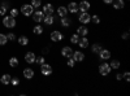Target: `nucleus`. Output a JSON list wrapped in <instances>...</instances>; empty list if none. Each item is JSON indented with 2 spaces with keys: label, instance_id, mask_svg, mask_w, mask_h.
Masks as SVG:
<instances>
[{
  "label": "nucleus",
  "instance_id": "nucleus-1",
  "mask_svg": "<svg viewBox=\"0 0 130 96\" xmlns=\"http://www.w3.org/2000/svg\"><path fill=\"white\" fill-rule=\"evenodd\" d=\"M3 25L5 27H8V29H12V27L16 26V20L13 17H10V16H5L3 18Z\"/></svg>",
  "mask_w": 130,
  "mask_h": 96
},
{
  "label": "nucleus",
  "instance_id": "nucleus-2",
  "mask_svg": "<svg viewBox=\"0 0 130 96\" xmlns=\"http://www.w3.org/2000/svg\"><path fill=\"white\" fill-rule=\"evenodd\" d=\"M78 20H79V22L83 24V25H87L91 22V16L87 13V12H81V14L78 16Z\"/></svg>",
  "mask_w": 130,
  "mask_h": 96
},
{
  "label": "nucleus",
  "instance_id": "nucleus-3",
  "mask_svg": "<svg viewBox=\"0 0 130 96\" xmlns=\"http://www.w3.org/2000/svg\"><path fill=\"white\" fill-rule=\"evenodd\" d=\"M99 73L102 74L103 77L108 75V74L111 73V66H109V64H107V62L100 64V66H99Z\"/></svg>",
  "mask_w": 130,
  "mask_h": 96
},
{
  "label": "nucleus",
  "instance_id": "nucleus-4",
  "mask_svg": "<svg viewBox=\"0 0 130 96\" xmlns=\"http://www.w3.org/2000/svg\"><path fill=\"white\" fill-rule=\"evenodd\" d=\"M21 12H22L24 16H31L34 13V8L31 7V4H24L21 7Z\"/></svg>",
  "mask_w": 130,
  "mask_h": 96
},
{
  "label": "nucleus",
  "instance_id": "nucleus-5",
  "mask_svg": "<svg viewBox=\"0 0 130 96\" xmlns=\"http://www.w3.org/2000/svg\"><path fill=\"white\" fill-rule=\"evenodd\" d=\"M40 71H42V74H43V75H51V74H52V66L50 65V64H42V65H40Z\"/></svg>",
  "mask_w": 130,
  "mask_h": 96
},
{
  "label": "nucleus",
  "instance_id": "nucleus-6",
  "mask_svg": "<svg viewBox=\"0 0 130 96\" xmlns=\"http://www.w3.org/2000/svg\"><path fill=\"white\" fill-rule=\"evenodd\" d=\"M90 8H91V4L87 0H81V3H78V10L79 12H87Z\"/></svg>",
  "mask_w": 130,
  "mask_h": 96
},
{
  "label": "nucleus",
  "instance_id": "nucleus-7",
  "mask_svg": "<svg viewBox=\"0 0 130 96\" xmlns=\"http://www.w3.org/2000/svg\"><path fill=\"white\" fill-rule=\"evenodd\" d=\"M50 38H51L52 42H60V40H62L64 35H62V33H60V31L55 30V31H52V33L50 34Z\"/></svg>",
  "mask_w": 130,
  "mask_h": 96
},
{
  "label": "nucleus",
  "instance_id": "nucleus-8",
  "mask_svg": "<svg viewBox=\"0 0 130 96\" xmlns=\"http://www.w3.org/2000/svg\"><path fill=\"white\" fill-rule=\"evenodd\" d=\"M31 16H32V20H34L35 22H38V24L42 22L43 18H44V13H43L42 10H37V12H34Z\"/></svg>",
  "mask_w": 130,
  "mask_h": 96
},
{
  "label": "nucleus",
  "instance_id": "nucleus-9",
  "mask_svg": "<svg viewBox=\"0 0 130 96\" xmlns=\"http://www.w3.org/2000/svg\"><path fill=\"white\" fill-rule=\"evenodd\" d=\"M43 13H44V16H47V14H53V12H55V8H53V5L52 4H44L43 5V10H42Z\"/></svg>",
  "mask_w": 130,
  "mask_h": 96
},
{
  "label": "nucleus",
  "instance_id": "nucleus-10",
  "mask_svg": "<svg viewBox=\"0 0 130 96\" xmlns=\"http://www.w3.org/2000/svg\"><path fill=\"white\" fill-rule=\"evenodd\" d=\"M72 55H73V49H72V47H69V46H65L62 49H61V56H64V57H72Z\"/></svg>",
  "mask_w": 130,
  "mask_h": 96
},
{
  "label": "nucleus",
  "instance_id": "nucleus-11",
  "mask_svg": "<svg viewBox=\"0 0 130 96\" xmlns=\"http://www.w3.org/2000/svg\"><path fill=\"white\" fill-rule=\"evenodd\" d=\"M67 9H68V12H70V13H78L79 12V10H78V3L70 2L69 5L67 7Z\"/></svg>",
  "mask_w": 130,
  "mask_h": 96
},
{
  "label": "nucleus",
  "instance_id": "nucleus-12",
  "mask_svg": "<svg viewBox=\"0 0 130 96\" xmlns=\"http://www.w3.org/2000/svg\"><path fill=\"white\" fill-rule=\"evenodd\" d=\"M72 57H73V60H74V61L81 62V61H83V60H85V53H82L81 51H75V52H73Z\"/></svg>",
  "mask_w": 130,
  "mask_h": 96
},
{
  "label": "nucleus",
  "instance_id": "nucleus-13",
  "mask_svg": "<svg viewBox=\"0 0 130 96\" xmlns=\"http://www.w3.org/2000/svg\"><path fill=\"white\" fill-rule=\"evenodd\" d=\"M35 53L34 52H27L26 55H25V61L29 62V64H32V62H35Z\"/></svg>",
  "mask_w": 130,
  "mask_h": 96
},
{
  "label": "nucleus",
  "instance_id": "nucleus-14",
  "mask_svg": "<svg viewBox=\"0 0 130 96\" xmlns=\"http://www.w3.org/2000/svg\"><path fill=\"white\" fill-rule=\"evenodd\" d=\"M43 22H44V25H47V26H51V25H53V22H55V18H53L52 14H47V16H44V18H43Z\"/></svg>",
  "mask_w": 130,
  "mask_h": 96
},
{
  "label": "nucleus",
  "instance_id": "nucleus-15",
  "mask_svg": "<svg viewBox=\"0 0 130 96\" xmlns=\"http://www.w3.org/2000/svg\"><path fill=\"white\" fill-rule=\"evenodd\" d=\"M81 48H87L89 47V39L86 38V36H82V38H79V40H78V43H77Z\"/></svg>",
  "mask_w": 130,
  "mask_h": 96
},
{
  "label": "nucleus",
  "instance_id": "nucleus-16",
  "mask_svg": "<svg viewBox=\"0 0 130 96\" xmlns=\"http://www.w3.org/2000/svg\"><path fill=\"white\" fill-rule=\"evenodd\" d=\"M77 34H78L79 36H86V35L89 34V29L86 27L85 25H83V26H79V27L77 29Z\"/></svg>",
  "mask_w": 130,
  "mask_h": 96
},
{
  "label": "nucleus",
  "instance_id": "nucleus-17",
  "mask_svg": "<svg viewBox=\"0 0 130 96\" xmlns=\"http://www.w3.org/2000/svg\"><path fill=\"white\" fill-rule=\"evenodd\" d=\"M112 5L115 9H122L125 7V3H124V0H113Z\"/></svg>",
  "mask_w": 130,
  "mask_h": 96
},
{
  "label": "nucleus",
  "instance_id": "nucleus-18",
  "mask_svg": "<svg viewBox=\"0 0 130 96\" xmlns=\"http://www.w3.org/2000/svg\"><path fill=\"white\" fill-rule=\"evenodd\" d=\"M99 56H100L102 60H108V59L111 57V52L108 51V49H102V51L99 52Z\"/></svg>",
  "mask_w": 130,
  "mask_h": 96
},
{
  "label": "nucleus",
  "instance_id": "nucleus-19",
  "mask_svg": "<svg viewBox=\"0 0 130 96\" xmlns=\"http://www.w3.org/2000/svg\"><path fill=\"white\" fill-rule=\"evenodd\" d=\"M57 14L60 16V17H65L68 14V9H67V7H62V5H60L59 8H57Z\"/></svg>",
  "mask_w": 130,
  "mask_h": 96
},
{
  "label": "nucleus",
  "instance_id": "nucleus-20",
  "mask_svg": "<svg viewBox=\"0 0 130 96\" xmlns=\"http://www.w3.org/2000/svg\"><path fill=\"white\" fill-rule=\"evenodd\" d=\"M24 77L26 78V79H31L32 77H34V70H32V69H25L24 70Z\"/></svg>",
  "mask_w": 130,
  "mask_h": 96
},
{
  "label": "nucleus",
  "instance_id": "nucleus-21",
  "mask_svg": "<svg viewBox=\"0 0 130 96\" xmlns=\"http://www.w3.org/2000/svg\"><path fill=\"white\" fill-rule=\"evenodd\" d=\"M72 25V20L69 18V17H61V26H64V27H68V26H70Z\"/></svg>",
  "mask_w": 130,
  "mask_h": 96
},
{
  "label": "nucleus",
  "instance_id": "nucleus-22",
  "mask_svg": "<svg viewBox=\"0 0 130 96\" xmlns=\"http://www.w3.org/2000/svg\"><path fill=\"white\" fill-rule=\"evenodd\" d=\"M10 77L9 74H4V75H2V78H0V82H2L3 84H9L10 83Z\"/></svg>",
  "mask_w": 130,
  "mask_h": 96
},
{
  "label": "nucleus",
  "instance_id": "nucleus-23",
  "mask_svg": "<svg viewBox=\"0 0 130 96\" xmlns=\"http://www.w3.org/2000/svg\"><path fill=\"white\" fill-rule=\"evenodd\" d=\"M103 49V47H102V44H94L92 47H91V51H92V53H96V55H99V52Z\"/></svg>",
  "mask_w": 130,
  "mask_h": 96
},
{
  "label": "nucleus",
  "instance_id": "nucleus-24",
  "mask_svg": "<svg viewBox=\"0 0 130 96\" xmlns=\"http://www.w3.org/2000/svg\"><path fill=\"white\" fill-rule=\"evenodd\" d=\"M18 43H20V46H27L29 44V39L25 35H22V36L18 38Z\"/></svg>",
  "mask_w": 130,
  "mask_h": 96
},
{
  "label": "nucleus",
  "instance_id": "nucleus-25",
  "mask_svg": "<svg viewBox=\"0 0 130 96\" xmlns=\"http://www.w3.org/2000/svg\"><path fill=\"white\" fill-rule=\"evenodd\" d=\"M109 66H111V69H118V68L121 66V64H120V61H118V60H112L111 64H109Z\"/></svg>",
  "mask_w": 130,
  "mask_h": 96
},
{
  "label": "nucleus",
  "instance_id": "nucleus-26",
  "mask_svg": "<svg viewBox=\"0 0 130 96\" xmlns=\"http://www.w3.org/2000/svg\"><path fill=\"white\" fill-rule=\"evenodd\" d=\"M32 33H34L35 35H40V34L43 33V27H42L40 25H37L34 29H32Z\"/></svg>",
  "mask_w": 130,
  "mask_h": 96
},
{
  "label": "nucleus",
  "instance_id": "nucleus-27",
  "mask_svg": "<svg viewBox=\"0 0 130 96\" xmlns=\"http://www.w3.org/2000/svg\"><path fill=\"white\" fill-rule=\"evenodd\" d=\"M79 38H81V36H79L77 33H75V34H73V35L70 36V42H72L73 44H77V43H78V40H79Z\"/></svg>",
  "mask_w": 130,
  "mask_h": 96
},
{
  "label": "nucleus",
  "instance_id": "nucleus-28",
  "mask_svg": "<svg viewBox=\"0 0 130 96\" xmlns=\"http://www.w3.org/2000/svg\"><path fill=\"white\" fill-rule=\"evenodd\" d=\"M9 65L12 66V68L18 66V60H17L16 57H10V60H9Z\"/></svg>",
  "mask_w": 130,
  "mask_h": 96
},
{
  "label": "nucleus",
  "instance_id": "nucleus-29",
  "mask_svg": "<svg viewBox=\"0 0 130 96\" xmlns=\"http://www.w3.org/2000/svg\"><path fill=\"white\" fill-rule=\"evenodd\" d=\"M7 42H8L7 35H4V34H0V46H5V44H7Z\"/></svg>",
  "mask_w": 130,
  "mask_h": 96
},
{
  "label": "nucleus",
  "instance_id": "nucleus-30",
  "mask_svg": "<svg viewBox=\"0 0 130 96\" xmlns=\"http://www.w3.org/2000/svg\"><path fill=\"white\" fill-rule=\"evenodd\" d=\"M42 5V0H31V7L32 8H39Z\"/></svg>",
  "mask_w": 130,
  "mask_h": 96
},
{
  "label": "nucleus",
  "instance_id": "nucleus-31",
  "mask_svg": "<svg viewBox=\"0 0 130 96\" xmlns=\"http://www.w3.org/2000/svg\"><path fill=\"white\" fill-rule=\"evenodd\" d=\"M91 21H92L95 25H99V24H100V18H99V16H98V14H94V16L91 17Z\"/></svg>",
  "mask_w": 130,
  "mask_h": 96
},
{
  "label": "nucleus",
  "instance_id": "nucleus-32",
  "mask_svg": "<svg viewBox=\"0 0 130 96\" xmlns=\"http://www.w3.org/2000/svg\"><path fill=\"white\" fill-rule=\"evenodd\" d=\"M35 62L38 64V65H42V64H44V57H43V56L35 57Z\"/></svg>",
  "mask_w": 130,
  "mask_h": 96
},
{
  "label": "nucleus",
  "instance_id": "nucleus-33",
  "mask_svg": "<svg viewBox=\"0 0 130 96\" xmlns=\"http://www.w3.org/2000/svg\"><path fill=\"white\" fill-rule=\"evenodd\" d=\"M10 83H12L13 86H18V84H20V81H18V78L13 77V78H10Z\"/></svg>",
  "mask_w": 130,
  "mask_h": 96
},
{
  "label": "nucleus",
  "instance_id": "nucleus-34",
  "mask_svg": "<svg viewBox=\"0 0 130 96\" xmlns=\"http://www.w3.org/2000/svg\"><path fill=\"white\" fill-rule=\"evenodd\" d=\"M68 66H70V68H73L74 66V64H75V61L73 60V57H68Z\"/></svg>",
  "mask_w": 130,
  "mask_h": 96
},
{
  "label": "nucleus",
  "instance_id": "nucleus-35",
  "mask_svg": "<svg viewBox=\"0 0 130 96\" xmlns=\"http://www.w3.org/2000/svg\"><path fill=\"white\" fill-rule=\"evenodd\" d=\"M18 16V10L14 8V9H12V10H10V17H13V18H16Z\"/></svg>",
  "mask_w": 130,
  "mask_h": 96
},
{
  "label": "nucleus",
  "instance_id": "nucleus-36",
  "mask_svg": "<svg viewBox=\"0 0 130 96\" xmlns=\"http://www.w3.org/2000/svg\"><path fill=\"white\" fill-rule=\"evenodd\" d=\"M7 38H8V40H12V42H13V40H16V35H14L13 33L8 34V35H7Z\"/></svg>",
  "mask_w": 130,
  "mask_h": 96
},
{
  "label": "nucleus",
  "instance_id": "nucleus-37",
  "mask_svg": "<svg viewBox=\"0 0 130 96\" xmlns=\"http://www.w3.org/2000/svg\"><path fill=\"white\" fill-rule=\"evenodd\" d=\"M122 78H125V79L129 82V81H130V73H129V71H125L124 75H122Z\"/></svg>",
  "mask_w": 130,
  "mask_h": 96
},
{
  "label": "nucleus",
  "instance_id": "nucleus-38",
  "mask_svg": "<svg viewBox=\"0 0 130 96\" xmlns=\"http://www.w3.org/2000/svg\"><path fill=\"white\" fill-rule=\"evenodd\" d=\"M7 13V9L4 8V7H2V5H0V16H4Z\"/></svg>",
  "mask_w": 130,
  "mask_h": 96
},
{
  "label": "nucleus",
  "instance_id": "nucleus-39",
  "mask_svg": "<svg viewBox=\"0 0 130 96\" xmlns=\"http://www.w3.org/2000/svg\"><path fill=\"white\" fill-rule=\"evenodd\" d=\"M0 5H2V7H4L5 9H8V7H9V4H8V0H4L3 3H0Z\"/></svg>",
  "mask_w": 130,
  "mask_h": 96
},
{
  "label": "nucleus",
  "instance_id": "nucleus-40",
  "mask_svg": "<svg viewBox=\"0 0 130 96\" xmlns=\"http://www.w3.org/2000/svg\"><path fill=\"white\" fill-rule=\"evenodd\" d=\"M121 38H122V39H129V33H127V31H126V33H124V34L121 35Z\"/></svg>",
  "mask_w": 130,
  "mask_h": 96
},
{
  "label": "nucleus",
  "instance_id": "nucleus-41",
  "mask_svg": "<svg viewBox=\"0 0 130 96\" xmlns=\"http://www.w3.org/2000/svg\"><path fill=\"white\" fill-rule=\"evenodd\" d=\"M112 2H113V0H103L104 4H112Z\"/></svg>",
  "mask_w": 130,
  "mask_h": 96
},
{
  "label": "nucleus",
  "instance_id": "nucleus-42",
  "mask_svg": "<svg viewBox=\"0 0 130 96\" xmlns=\"http://www.w3.org/2000/svg\"><path fill=\"white\" fill-rule=\"evenodd\" d=\"M116 78H117V81H121V79H122V74H117Z\"/></svg>",
  "mask_w": 130,
  "mask_h": 96
}]
</instances>
